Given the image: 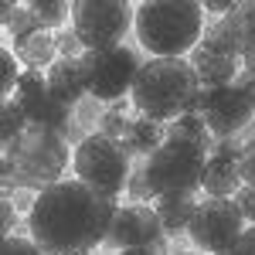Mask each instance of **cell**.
I'll list each match as a JSON object with an SVG mask.
<instances>
[{
  "mask_svg": "<svg viewBox=\"0 0 255 255\" xmlns=\"http://www.w3.org/2000/svg\"><path fill=\"white\" fill-rule=\"evenodd\" d=\"M116 211L119 204L113 197L72 177L34 194L27 238L44 255H92L96 245H106Z\"/></svg>",
  "mask_w": 255,
  "mask_h": 255,
  "instance_id": "cell-1",
  "label": "cell"
},
{
  "mask_svg": "<svg viewBox=\"0 0 255 255\" xmlns=\"http://www.w3.org/2000/svg\"><path fill=\"white\" fill-rule=\"evenodd\" d=\"M204 85L187 58H150L143 61L133 85V106L143 119L174 123V119L197 113Z\"/></svg>",
  "mask_w": 255,
  "mask_h": 255,
  "instance_id": "cell-2",
  "label": "cell"
},
{
  "mask_svg": "<svg viewBox=\"0 0 255 255\" xmlns=\"http://www.w3.org/2000/svg\"><path fill=\"white\" fill-rule=\"evenodd\" d=\"M72 167V153L65 136L51 129H24L10 146H3L0 177H3V197L14 191H48L65 180V170Z\"/></svg>",
  "mask_w": 255,
  "mask_h": 255,
  "instance_id": "cell-3",
  "label": "cell"
},
{
  "mask_svg": "<svg viewBox=\"0 0 255 255\" xmlns=\"http://www.w3.org/2000/svg\"><path fill=\"white\" fill-rule=\"evenodd\" d=\"M133 31L153 58H184L204 41V7L194 0H146L136 7Z\"/></svg>",
  "mask_w": 255,
  "mask_h": 255,
  "instance_id": "cell-4",
  "label": "cell"
},
{
  "mask_svg": "<svg viewBox=\"0 0 255 255\" xmlns=\"http://www.w3.org/2000/svg\"><path fill=\"white\" fill-rule=\"evenodd\" d=\"M204 167H208V153L180 139H167L143 163L157 197H194V191H201L204 184Z\"/></svg>",
  "mask_w": 255,
  "mask_h": 255,
  "instance_id": "cell-5",
  "label": "cell"
},
{
  "mask_svg": "<svg viewBox=\"0 0 255 255\" xmlns=\"http://www.w3.org/2000/svg\"><path fill=\"white\" fill-rule=\"evenodd\" d=\"M72 167H75V177L82 184L96 187L99 194L113 197V201L126 191V180H129V170H133L126 150L119 146L116 139L102 136V133H92V136L79 139Z\"/></svg>",
  "mask_w": 255,
  "mask_h": 255,
  "instance_id": "cell-6",
  "label": "cell"
},
{
  "mask_svg": "<svg viewBox=\"0 0 255 255\" xmlns=\"http://www.w3.org/2000/svg\"><path fill=\"white\" fill-rule=\"evenodd\" d=\"M82 68H85V85L89 96L99 102H123L126 92H133L136 75L143 68L133 48H109V51H85L82 55Z\"/></svg>",
  "mask_w": 255,
  "mask_h": 255,
  "instance_id": "cell-7",
  "label": "cell"
},
{
  "mask_svg": "<svg viewBox=\"0 0 255 255\" xmlns=\"http://www.w3.org/2000/svg\"><path fill=\"white\" fill-rule=\"evenodd\" d=\"M129 20H136V10L123 0H79L72 7V27L85 51L119 48L123 34L129 31Z\"/></svg>",
  "mask_w": 255,
  "mask_h": 255,
  "instance_id": "cell-8",
  "label": "cell"
},
{
  "mask_svg": "<svg viewBox=\"0 0 255 255\" xmlns=\"http://www.w3.org/2000/svg\"><path fill=\"white\" fill-rule=\"evenodd\" d=\"M249 221L242 215V208L235 204V197H208L197 204L194 218H191V238L201 252L208 255H225L238 238L245 235Z\"/></svg>",
  "mask_w": 255,
  "mask_h": 255,
  "instance_id": "cell-9",
  "label": "cell"
},
{
  "mask_svg": "<svg viewBox=\"0 0 255 255\" xmlns=\"http://www.w3.org/2000/svg\"><path fill=\"white\" fill-rule=\"evenodd\" d=\"M14 99H17L20 109H24V116H27L31 126L51 129V133H58V136H68V133H72V126H68V123H72V109L51 96L48 75H41L34 68H24Z\"/></svg>",
  "mask_w": 255,
  "mask_h": 255,
  "instance_id": "cell-10",
  "label": "cell"
},
{
  "mask_svg": "<svg viewBox=\"0 0 255 255\" xmlns=\"http://www.w3.org/2000/svg\"><path fill=\"white\" fill-rule=\"evenodd\" d=\"M197 116L204 119V126L211 129L215 139H228L235 136L238 129L249 126L252 113V96L245 89L232 85H221V89H204L201 102H197Z\"/></svg>",
  "mask_w": 255,
  "mask_h": 255,
  "instance_id": "cell-11",
  "label": "cell"
},
{
  "mask_svg": "<svg viewBox=\"0 0 255 255\" xmlns=\"http://www.w3.org/2000/svg\"><path fill=\"white\" fill-rule=\"evenodd\" d=\"M136 245H153V249H167V232H163V221L157 218V208H146V204H126L116 211V221L109 228L106 238V249H136Z\"/></svg>",
  "mask_w": 255,
  "mask_h": 255,
  "instance_id": "cell-12",
  "label": "cell"
},
{
  "mask_svg": "<svg viewBox=\"0 0 255 255\" xmlns=\"http://www.w3.org/2000/svg\"><path fill=\"white\" fill-rule=\"evenodd\" d=\"M191 65H194L197 79L204 89H221V85H232L238 79V55H232L228 48H221L215 38H208L191 51Z\"/></svg>",
  "mask_w": 255,
  "mask_h": 255,
  "instance_id": "cell-13",
  "label": "cell"
},
{
  "mask_svg": "<svg viewBox=\"0 0 255 255\" xmlns=\"http://www.w3.org/2000/svg\"><path fill=\"white\" fill-rule=\"evenodd\" d=\"M208 38H215L221 48H228L238 58L255 51V3H238L232 14H225L218 24H211Z\"/></svg>",
  "mask_w": 255,
  "mask_h": 255,
  "instance_id": "cell-14",
  "label": "cell"
},
{
  "mask_svg": "<svg viewBox=\"0 0 255 255\" xmlns=\"http://www.w3.org/2000/svg\"><path fill=\"white\" fill-rule=\"evenodd\" d=\"M48 89L51 96L65 102L68 109L82 102L89 96V85H85V68H82V58H58L51 68H48Z\"/></svg>",
  "mask_w": 255,
  "mask_h": 255,
  "instance_id": "cell-15",
  "label": "cell"
},
{
  "mask_svg": "<svg viewBox=\"0 0 255 255\" xmlns=\"http://www.w3.org/2000/svg\"><path fill=\"white\" fill-rule=\"evenodd\" d=\"M242 167H238V157L232 153H211L208 157V167H204V184L201 191L208 197H232L242 191Z\"/></svg>",
  "mask_w": 255,
  "mask_h": 255,
  "instance_id": "cell-16",
  "label": "cell"
},
{
  "mask_svg": "<svg viewBox=\"0 0 255 255\" xmlns=\"http://www.w3.org/2000/svg\"><path fill=\"white\" fill-rule=\"evenodd\" d=\"M167 143V129H163V123H153V119H129V129H126V136H123V150H126V157H153L160 146Z\"/></svg>",
  "mask_w": 255,
  "mask_h": 255,
  "instance_id": "cell-17",
  "label": "cell"
},
{
  "mask_svg": "<svg viewBox=\"0 0 255 255\" xmlns=\"http://www.w3.org/2000/svg\"><path fill=\"white\" fill-rule=\"evenodd\" d=\"M14 55L27 68L41 72V68H51L58 61V41H55L51 31H41V34H34V38H27V41H17L14 44Z\"/></svg>",
  "mask_w": 255,
  "mask_h": 255,
  "instance_id": "cell-18",
  "label": "cell"
},
{
  "mask_svg": "<svg viewBox=\"0 0 255 255\" xmlns=\"http://www.w3.org/2000/svg\"><path fill=\"white\" fill-rule=\"evenodd\" d=\"M167 139H180V143H191L197 150H204L208 157L215 153V143L218 139L211 136V129L204 126V119L197 116V113H187V116L174 119L170 126H167Z\"/></svg>",
  "mask_w": 255,
  "mask_h": 255,
  "instance_id": "cell-19",
  "label": "cell"
},
{
  "mask_svg": "<svg viewBox=\"0 0 255 255\" xmlns=\"http://www.w3.org/2000/svg\"><path fill=\"white\" fill-rule=\"evenodd\" d=\"M194 211H197L194 197H157V218L163 221L167 235H184L191 228Z\"/></svg>",
  "mask_w": 255,
  "mask_h": 255,
  "instance_id": "cell-20",
  "label": "cell"
},
{
  "mask_svg": "<svg viewBox=\"0 0 255 255\" xmlns=\"http://www.w3.org/2000/svg\"><path fill=\"white\" fill-rule=\"evenodd\" d=\"M3 31L10 34L14 44H17V41H27V38H34V34H41V31H48V27L41 24V17L31 10V7H14V14H10V20L3 24Z\"/></svg>",
  "mask_w": 255,
  "mask_h": 255,
  "instance_id": "cell-21",
  "label": "cell"
},
{
  "mask_svg": "<svg viewBox=\"0 0 255 255\" xmlns=\"http://www.w3.org/2000/svg\"><path fill=\"white\" fill-rule=\"evenodd\" d=\"M24 129H31V123L24 116V109L17 106V99H3V109H0V139H3V146H10Z\"/></svg>",
  "mask_w": 255,
  "mask_h": 255,
  "instance_id": "cell-22",
  "label": "cell"
},
{
  "mask_svg": "<svg viewBox=\"0 0 255 255\" xmlns=\"http://www.w3.org/2000/svg\"><path fill=\"white\" fill-rule=\"evenodd\" d=\"M123 109H126L123 102H113V109H106V113L99 116V133L109 136V139H116V143H123L126 129H129V119H126Z\"/></svg>",
  "mask_w": 255,
  "mask_h": 255,
  "instance_id": "cell-23",
  "label": "cell"
},
{
  "mask_svg": "<svg viewBox=\"0 0 255 255\" xmlns=\"http://www.w3.org/2000/svg\"><path fill=\"white\" fill-rule=\"evenodd\" d=\"M31 10L41 17L44 27H61L65 20L72 17V7H68V3H61V0H34V3H31Z\"/></svg>",
  "mask_w": 255,
  "mask_h": 255,
  "instance_id": "cell-24",
  "label": "cell"
},
{
  "mask_svg": "<svg viewBox=\"0 0 255 255\" xmlns=\"http://www.w3.org/2000/svg\"><path fill=\"white\" fill-rule=\"evenodd\" d=\"M126 194L133 204H146V201H153V187H150V180H146V170H143V163L129 170V180H126Z\"/></svg>",
  "mask_w": 255,
  "mask_h": 255,
  "instance_id": "cell-25",
  "label": "cell"
},
{
  "mask_svg": "<svg viewBox=\"0 0 255 255\" xmlns=\"http://www.w3.org/2000/svg\"><path fill=\"white\" fill-rule=\"evenodd\" d=\"M0 68H3V96L10 99L14 92H17V82H20L17 55H14V51H0Z\"/></svg>",
  "mask_w": 255,
  "mask_h": 255,
  "instance_id": "cell-26",
  "label": "cell"
},
{
  "mask_svg": "<svg viewBox=\"0 0 255 255\" xmlns=\"http://www.w3.org/2000/svg\"><path fill=\"white\" fill-rule=\"evenodd\" d=\"M55 41H58V58H82V55H85V44H82V38L75 34V27H65Z\"/></svg>",
  "mask_w": 255,
  "mask_h": 255,
  "instance_id": "cell-27",
  "label": "cell"
},
{
  "mask_svg": "<svg viewBox=\"0 0 255 255\" xmlns=\"http://www.w3.org/2000/svg\"><path fill=\"white\" fill-rule=\"evenodd\" d=\"M0 255H44L31 242V238H24V235H10V238H3V245H0Z\"/></svg>",
  "mask_w": 255,
  "mask_h": 255,
  "instance_id": "cell-28",
  "label": "cell"
},
{
  "mask_svg": "<svg viewBox=\"0 0 255 255\" xmlns=\"http://www.w3.org/2000/svg\"><path fill=\"white\" fill-rule=\"evenodd\" d=\"M238 167H242V180L255 187V136L245 143V150H242V160H238Z\"/></svg>",
  "mask_w": 255,
  "mask_h": 255,
  "instance_id": "cell-29",
  "label": "cell"
},
{
  "mask_svg": "<svg viewBox=\"0 0 255 255\" xmlns=\"http://www.w3.org/2000/svg\"><path fill=\"white\" fill-rule=\"evenodd\" d=\"M235 204L242 208V215H245V221L255 228V187H249V184H242V191L235 194Z\"/></svg>",
  "mask_w": 255,
  "mask_h": 255,
  "instance_id": "cell-30",
  "label": "cell"
},
{
  "mask_svg": "<svg viewBox=\"0 0 255 255\" xmlns=\"http://www.w3.org/2000/svg\"><path fill=\"white\" fill-rule=\"evenodd\" d=\"M0 225H3V238H10L14 228H17V204L10 197H3V218H0Z\"/></svg>",
  "mask_w": 255,
  "mask_h": 255,
  "instance_id": "cell-31",
  "label": "cell"
},
{
  "mask_svg": "<svg viewBox=\"0 0 255 255\" xmlns=\"http://www.w3.org/2000/svg\"><path fill=\"white\" fill-rule=\"evenodd\" d=\"M225 255H255V228H249V232L238 238V242H235V245H232Z\"/></svg>",
  "mask_w": 255,
  "mask_h": 255,
  "instance_id": "cell-32",
  "label": "cell"
},
{
  "mask_svg": "<svg viewBox=\"0 0 255 255\" xmlns=\"http://www.w3.org/2000/svg\"><path fill=\"white\" fill-rule=\"evenodd\" d=\"M235 7H238V3H232V0H208V3H204V10H211V14H221V17H225V14H232Z\"/></svg>",
  "mask_w": 255,
  "mask_h": 255,
  "instance_id": "cell-33",
  "label": "cell"
},
{
  "mask_svg": "<svg viewBox=\"0 0 255 255\" xmlns=\"http://www.w3.org/2000/svg\"><path fill=\"white\" fill-rule=\"evenodd\" d=\"M14 204H17V211H27L31 215V208H34V197L27 194V191H14V194H7Z\"/></svg>",
  "mask_w": 255,
  "mask_h": 255,
  "instance_id": "cell-34",
  "label": "cell"
},
{
  "mask_svg": "<svg viewBox=\"0 0 255 255\" xmlns=\"http://www.w3.org/2000/svg\"><path fill=\"white\" fill-rule=\"evenodd\" d=\"M119 255H163V252L153 249V245H136V249H123Z\"/></svg>",
  "mask_w": 255,
  "mask_h": 255,
  "instance_id": "cell-35",
  "label": "cell"
},
{
  "mask_svg": "<svg viewBox=\"0 0 255 255\" xmlns=\"http://www.w3.org/2000/svg\"><path fill=\"white\" fill-rule=\"evenodd\" d=\"M242 65H245V72H249V75H255V51H249V55L242 58Z\"/></svg>",
  "mask_w": 255,
  "mask_h": 255,
  "instance_id": "cell-36",
  "label": "cell"
},
{
  "mask_svg": "<svg viewBox=\"0 0 255 255\" xmlns=\"http://www.w3.org/2000/svg\"><path fill=\"white\" fill-rule=\"evenodd\" d=\"M252 113H255V92H252Z\"/></svg>",
  "mask_w": 255,
  "mask_h": 255,
  "instance_id": "cell-37",
  "label": "cell"
}]
</instances>
